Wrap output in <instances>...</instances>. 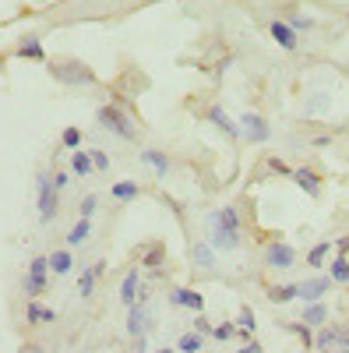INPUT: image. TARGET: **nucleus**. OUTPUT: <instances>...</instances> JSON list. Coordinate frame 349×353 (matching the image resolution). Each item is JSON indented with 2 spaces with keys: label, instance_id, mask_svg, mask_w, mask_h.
<instances>
[{
  "label": "nucleus",
  "instance_id": "obj_8",
  "mask_svg": "<svg viewBox=\"0 0 349 353\" xmlns=\"http://www.w3.org/2000/svg\"><path fill=\"white\" fill-rule=\"evenodd\" d=\"M307 198H321V191H325V181H321V173L317 170H310V166H297L293 170V176H289Z\"/></svg>",
  "mask_w": 349,
  "mask_h": 353
},
{
  "label": "nucleus",
  "instance_id": "obj_3",
  "mask_svg": "<svg viewBox=\"0 0 349 353\" xmlns=\"http://www.w3.org/2000/svg\"><path fill=\"white\" fill-rule=\"evenodd\" d=\"M50 74L61 81V85H71V88H81V85H96V71L89 64L74 61V57H56V61H46Z\"/></svg>",
  "mask_w": 349,
  "mask_h": 353
},
{
  "label": "nucleus",
  "instance_id": "obj_40",
  "mask_svg": "<svg viewBox=\"0 0 349 353\" xmlns=\"http://www.w3.org/2000/svg\"><path fill=\"white\" fill-rule=\"evenodd\" d=\"M335 353H349V325H339V339H335Z\"/></svg>",
  "mask_w": 349,
  "mask_h": 353
},
{
  "label": "nucleus",
  "instance_id": "obj_20",
  "mask_svg": "<svg viewBox=\"0 0 349 353\" xmlns=\"http://www.w3.org/2000/svg\"><path fill=\"white\" fill-rule=\"evenodd\" d=\"M25 321H28V325H50V321H56V311L46 307V304H39V301H28Z\"/></svg>",
  "mask_w": 349,
  "mask_h": 353
},
{
  "label": "nucleus",
  "instance_id": "obj_12",
  "mask_svg": "<svg viewBox=\"0 0 349 353\" xmlns=\"http://www.w3.org/2000/svg\"><path fill=\"white\" fill-rule=\"evenodd\" d=\"M149 325H152V318H149V304H134V307H127V321H124V332H127L131 339L145 336V332H149Z\"/></svg>",
  "mask_w": 349,
  "mask_h": 353
},
{
  "label": "nucleus",
  "instance_id": "obj_18",
  "mask_svg": "<svg viewBox=\"0 0 349 353\" xmlns=\"http://www.w3.org/2000/svg\"><path fill=\"white\" fill-rule=\"evenodd\" d=\"M103 272H106V261L89 265V269L81 272V279H78V297H92V290H96V283H99Z\"/></svg>",
  "mask_w": 349,
  "mask_h": 353
},
{
  "label": "nucleus",
  "instance_id": "obj_37",
  "mask_svg": "<svg viewBox=\"0 0 349 353\" xmlns=\"http://www.w3.org/2000/svg\"><path fill=\"white\" fill-rule=\"evenodd\" d=\"M265 170H272V173H279V176H293V166H286L279 156H268V159H265Z\"/></svg>",
  "mask_w": 349,
  "mask_h": 353
},
{
  "label": "nucleus",
  "instance_id": "obj_35",
  "mask_svg": "<svg viewBox=\"0 0 349 353\" xmlns=\"http://www.w3.org/2000/svg\"><path fill=\"white\" fill-rule=\"evenodd\" d=\"M233 336H237V321H222V325L212 329V339H219V343H229Z\"/></svg>",
  "mask_w": 349,
  "mask_h": 353
},
{
  "label": "nucleus",
  "instance_id": "obj_42",
  "mask_svg": "<svg viewBox=\"0 0 349 353\" xmlns=\"http://www.w3.org/2000/svg\"><path fill=\"white\" fill-rule=\"evenodd\" d=\"M237 353H265V346H261V343H254V339H247L244 346H237Z\"/></svg>",
  "mask_w": 349,
  "mask_h": 353
},
{
  "label": "nucleus",
  "instance_id": "obj_11",
  "mask_svg": "<svg viewBox=\"0 0 349 353\" xmlns=\"http://www.w3.org/2000/svg\"><path fill=\"white\" fill-rule=\"evenodd\" d=\"M205 121L215 124V128H219L222 134H229V138H244V134H240V121H233V117H229L222 106H215V103L205 106Z\"/></svg>",
  "mask_w": 349,
  "mask_h": 353
},
{
  "label": "nucleus",
  "instance_id": "obj_21",
  "mask_svg": "<svg viewBox=\"0 0 349 353\" xmlns=\"http://www.w3.org/2000/svg\"><path fill=\"white\" fill-rule=\"evenodd\" d=\"M141 163L149 166L156 176H166L169 173V156L162 149H141Z\"/></svg>",
  "mask_w": 349,
  "mask_h": 353
},
{
  "label": "nucleus",
  "instance_id": "obj_15",
  "mask_svg": "<svg viewBox=\"0 0 349 353\" xmlns=\"http://www.w3.org/2000/svg\"><path fill=\"white\" fill-rule=\"evenodd\" d=\"M215 254H219V251H215L209 241H198V244L191 248V261H194V269H201V272H215V265H219V261H215Z\"/></svg>",
  "mask_w": 349,
  "mask_h": 353
},
{
  "label": "nucleus",
  "instance_id": "obj_29",
  "mask_svg": "<svg viewBox=\"0 0 349 353\" xmlns=\"http://www.w3.org/2000/svg\"><path fill=\"white\" fill-rule=\"evenodd\" d=\"M332 248H335L332 241L314 244V248L307 251V265H310V269H321V265H328V251H332Z\"/></svg>",
  "mask_w": 349,
  "mask_h": 353
},
{
  "label": "nucleus",
  "instance_id": "obj_1",
  "mask_svg": "<svg viewBox=\"0 0 349 353\" xmlns=\"http://www.w3.org/2000/svg\"><path fill=\"white\" fill-rule=\"evenodd\" d=\"M205 241L215 251H237L244 244V219L237 205H219V209L205 212Z\"/></svg>",
  "mask_w": 349,
  "mask_h": 353
},
{
  "label": "nucleus",
  "instance_id": "obj_30",
  "mask_svg": "<svg viewBox=\"0 0 349 353\" xmlns=\"http://www.w3.org/2000/svg\"><path fill=\"white\" fill-rule=\"evenodd\" d=\"M177 346H180V353H201V350H205V336H201V332H184L177 339Z\"/></svg>",
  "mask_w": 349,
  "mask_h": 353
},
{
  "label": "nucleus",
  "instance_id": "obj_38",
  "mask_svg": "<svg viewBox=\"0 0 349 353\" xmlns=\"http://www.w3.org/2000/svg\"><path fill=\"white\" fill-rule=\"evenodd\" d=\"M89 156H92V166H96L99 173H106V170H109V156H106L103 149H89Z\"/></svg>",
  "mask_w": 349,
  "mask_h": 353
},
{
  "label": "nucleus",
  "instance_id": "obj_23",
  "mask_svg": "<svg viewBox=\"0 0 349 353\" xmlns=\"http://www.w3.org/2000/svg\"><path fill=\"white\" fill-rule=\"evenodd\" d=\"M335 339H339V325H321V329L314 332V350L335 353Z\"/></svg>",
  "mask_w": 349,
  "mask_h": 353
},
{
  "label": "nucleus",
  "instance_id": "obj_22",
  "mask_svg": "<svg viewBox=\"0 0 349 353\" xmlns=\"http://www.w3.org/2000/svg\"><path fill=\"white\" fill-rule=\"evenodd\" d=\"M162 261H166V248L156 241V244H145L141 248V265H145V269H162Z\"/></svg>",
  "mask_w": 349,
  "mask_h": 353
},
{
  "label": "nucleus",
  "instance_id": "obj_43",
  "mask_svg": "<svg viewBox=\"0 0 349 353\" xmlns=\"http://www.w3.org/2000/svg\"><path fill=\"white\" fill-rule=\"evenodd\" d=\"M131 343H134V346H131L134 353H149V336H138V339H131Z\"/></svg>",
  "mask_w": 349,
  "mask_h": 353
},
{
  "label": "nucleus",
  "instance_id": "obj_4",
  "mask_svg": "<svg viewBox=\"0 0 349 353\" xmlns=\"http://www.w3.org/2000/svg\"><path fill=\"white\" fill-rule=\"evenodd\" d=\"M56 209H61V191L53 188V173H39L36 176V212H39V223H53Z\"/></svg>",
  "mask_w": 349,
  "mask_h": 353
},
{
  "label": "nucleus",
  "instance_id": "obj_41",
  "mask_svg": "<svg viewBox=\"0 0 349 353\" xmlns=\"http://www.w3.org/2000/svg\"><path fill=\"white\" fill-rule=\"evenodd\" d=\"M67 181H71V176H67V170H53V188L61 191V194L67 191Z\"/></svg>",
  "mask_w": 349,
  "mask_h": 353
},
{
  "label": "nucleus",
  "instance_id": "obj_33",
  "mask_svg": "<svg viewBox=\"0 0 349 353\" xmlns=\"http://www.w3.org/2000/svg\"><path fill=\"white\" fill-rule=\"evenodd\" d=\"M237 329H240V332H247V336L257 329V318H254V311H251L247 304H244V307H240V314H237Z\"/></svg>",
  "mask_w": 349,
  "mask_h": 353
},
{
  "label": "nucleus",
  "instance_id": "obj_32",
  "mask_svg": "<svg viewBox=\"0 0 349 353\" xmlns=\"http://www.w3.org/2000/svg\"><path fill=\"white\" fill-rule=\"evenodd\" d=\"M138 194H141V188H138L134 181H116V184H113V198H116V201H134Z\"/></svg>",
  "mask_w": 349,
  "mask_h": 353
},
{
  "label": "nucleus",
  "instance_id": "obj_27",
  "mask_svg": "<svg viewBox=\"0 0 349 353\" xmlns=\"http://www.w3.org/2000/svg\"><path fill=\"white\" fill-rule=\"evenodd\" d=\"M89 233H92V219H78L71 230H67V248H78L89 241Z\"/></svg>",
  "mask_w": 349,
  "mask_h": 353
},
{
  "label": "nucleus",
  "instance_id": "obj_17",
  "mask_svg": "<svg viewBox=\"0 0 349 353\" xmlns=\"http://www.w3.org/2000/svg\"><path fill=\"white\" fill-rule=\"evenodd\" d=\"M300 321L307 329H321V325H328V307H325V301H314V304H307L304 307V314H300Z\"/></svg>",
  "mask_w": 349,
  "mask_h": 353
},
{
  "label": "nucleus",
  "instance_id": "obj_5",
  "mask_svg": "<svg viewBox=\"0 0 349 353\" xmlns=\"http://www.w3.org/2000/svg\"><path fill=\"white\" fill-rule=\"evenodd\" d=\"M46 290H50V254H36L25 272V293L28 301H39Z\"/></svg>",
  "mask_w": 349,
  "mask_h": 353
},
{
  "label": "nucleus",
  "instance_id": "obj_39",
  "mask_svg": "<svg viewBox=\"0 0 349 353\" xmlns=\"http://www.w3.org/2000/svg\"><path fill=\"white\" fill-rule=\"evenodd\" d=\"M212 329H215V325H212V321L205 318V311H201V314L194 318V332H201V336H205V339H209V336H212Z\"/></svg>",
  "mask_w": 349,
  "mask_h": 353
},
{
  "label": "nucleus",
  "instance_id": "obj_45",
  "mask_svg": "<svg viewBox=\"0 0 349 353\" xmlns=\"http://www.w3.org/2000/svg\"><path fill=\"white\" fill-rule=\"evenodd\" d=\"M310 145H314V149H328L332 138H328V134H321V138H310Z\"/></svg>",
  "mask_w": 349,
  "mask_h": 353
},
{
  "label": "nucleus",
  "instance_id": "obj_24",
  "mask_svg": "<svg viewBox=\"0 0 349 353\" xmlns=\"http://www.w3.org/2000/svg\"><path fill=\"white\" fill-rule=\"evenodd\" d=\"M328 276H332L335 286H349V254L339 251V258L328 261Z\"/></svg>",
  "mask_w": 349,
  "mask_h": 353
},
{
  "label": "nucleus",
  "instance_id": "obj_19",
  "mask_svg": "<svg viewBox=\"0 0 349 353\" xmlns=\"http://www.w3.org/2000/svg\"><path fill=\"white\" fill-rule=\"evenodd\" d=\"M138 293H141V276H138V269H131L124 276V283H120V304L124 307H134L138 304Z\"/></svg>",
  "mask_w": 349,
  "mask_h": 353
},
{
  "label": "nucleus",
  "instance_id": "obj_9",
  "mask_svg": "<svg viewBox=\"0 0 349 353\" xmlns=\"http://www.w3.org/2000/svg\"><path fill=\"white\" fill-rule=\"evenodd\" d=\"M169 304H173V307H187V311H194V314L205 311V297H201L198 290H191V286H173V290H169Z\"/></svg>",
  "mask_w": 349,
  "mask_h": 353
},
{
  "label": "nucleus",
  "instance_id": "obj_44",
  "mask_svg": "<svg viewBox=\"0 0 349 353\" xmlns=\"http://www.w3.org/2000/svg\"><path fill=\"white\" fill-rule=\"evenodd\" d=\"M18 353H46V350H43L39 343H32V339H28V343H21V346H18Z\"/></svg>",
  "mask_w": 349,
  "mask_h": 353
},
{
  "label": "nucleus",
  "instance_id": "obj_13",
  "mask_svg": "<svg viewBox=\"0 0 349 353\" xmlns=\"http://www.w3.org/2000/svg\"><path fill=\"white\" fill-rule=\"evenodd\" d=\"M268 36H272L282 50H289V53L300 50V32H293V28H289L282 18H272V21H268Z\"/></svg>",
  "mask_w": 349,
  "mask_h": 353
},
{
  "label": "nucleus",
  "instance_id": "obj_16",
  "mask_svg": "<svg viewBox=\"0 0 349 353\" xmlns=\"http://www.w3.org/2000/svg\"><path fill=\"white\" fill-rule=\"evenodd\" d=\"M265 297L272 304H293L300 301V283H275V286H265Z\"/></svg>",
  "mask_w": 349,
  "mask_h": 353
},
{
  "label": "nucleus",
  "instance_id": "obj_2",
  "mask_svg": "<svg viewBox=\"0 0 349 353\" xmlns=\"http://www.w3.org/2000/svg\"><path fill=\"white\" fill-rule=\"evenodd\" d=\"M96 124L116 138H124V141H138V124L131 121V113L120 106V103H106L96 110Z\"/></svg>",
  "mask_w": 349,
  "mask_h": 353
},
{
  "label": "nucleus",
  "instance_id": "obj_7",
  "mask_svg": "<svg viewBox=\"0 0 349 353\" xmlns=\"http://www.w3.org/2000/svg\"><path fill=\"white\" fill-rule=\"evenodd\" d=\"M240 134H244V141H251V145H265L268 138H272V128H268V121L261 113H244L240 117Z\"/></svg>",
  "mask_w": 349,
  "mask_h": 353
},
{
  "label": "nucleus",
  "instance_id": "obj_34",
  "mask_svg": "<svg viewBox=\"0 0 349 353\" xmlns=\"http://www.w3.org/2000/svg\"><path fill=\"white\" fill-rule=\"evenodd\" d=\"M96 209H99V194H85L81 205H78V216H81V219H92Z\"/></svg>",
  "mask_w": 349,
  "mask_h": 353
},
{
  "label": "nucleus",
  "instance_id": "obj_47",
  "mask_svg": "<svg viewBox=\"0 0 349 353\" xmlns=\"http://www.w3.org/2000/svg\"><path fill=\"white\" fill-rule=\"evenodd\" d=\"M156 353H177V350H173V346H162V350H156Z\"/></svg>",
  "mask_w": 349,
  "mask_h": 353
},
{
  "label": "nucleus",
  "instance_id": "obj_25",
  "mask_svg": "<svg viewBox=\"0 0 349 353\" xmlns=\"http://www.w3.org/2000/svg\"><path fill=\"white\" fill-rule=\"evenodd\" d=\"M71 269H74L71 248H61V251H53V254H50V272H53V276H67Z\"/></svg>",
  "mask_w": 349,
  "mask_h": 353
},
{
  "label": "nucleus",
  "instance_id": "obj_28",
  "mask_svg": "<svg viewBox=\"0 0 349 353\" xmlns=\"http://www.w3.org/2000/svg\"><path fill=\"white\" fill-rule=\"evenodd\" d=\"M289 28H293V32H310L314 28V18H307V14H300L297 8H286V18H282Z\"/></svg>",
  "mask_w": 349,
  "mask_h": 353
},
{
  "label": "nucleus",
  "instance_id": "obj_31",
  "mask_svg": "<svg viewBox=\"0 0 349 353\" xmlns=\"http://www.w3.org/2000/svg\"><path fill=\"white\" fill-rule=\"evenodd\" d=\"M282 329H286V332H293V336H297V339H300L307 350H314V329H307L304 321H286Z\"/></svg>",
  "mask_w": 349,
  "mask_h": 353
},
{
  "label": "nucleus",
  "instance_id": "obj_6",
  "mask_svg": "<svg viewBox=\"0 0 349 353\" xmlns=\"http://www.w3.org/2000/svg\"><path fill=\"white\" fill-rule=\"evenodd\" d=\"M300 261L297 248L286 244V241H268L265 244V269H293Z\"/></svg>",
  "mask_w": 349,
  "mask_h": 353
},
{
  "label": "nucleus",
  "instance_id": "obj_14",
  "mask_svg": "<svg viewBox=\"0 0 349 353\" xmlns=\"http://www.w3.org/2000/svg\"><path fill=\"white\" fill-rule=\"evenodd\" d=\"M14 57H21V61H36V64H46L50 61L43 43H39V36H21L18 46H14Z\"/></svg>",
  "mask_w": 349,
  "mask_h": 353
},
{
  "label": "nucleus",
  "instance_id": "obj_46",
  "mask_svg": "<svg viewBox=\"0 0 349 353\" xmlns=\"http://www.w3.org/2000/svg\"><path fill=\"white\" fill-rule=\"evenodd\" d=\"M335 248H339L342 254H349V237H339V241H335Z\"/></svg>",
  "mask_w": 349,
  "mask_h": 353
},
{
  "label": "nucleus",
  "instance_id": "obj_36",
  "mask_svg": "<svg viewBox=\"0 0 349 353\" xmlns=\"http://www.w3.org/2000/svg\"><path fill=\"white\" fill-rule=\"evenodd\" d=\"M61 145H64V149H81V131L78 128H64V134H61Z\"/></svg>",
  "mask_w": 349,
  "mask_h": 353
},
{
  "label": "nucleus",
  "instance_id": "obj_26",
  "mask_svg": "<svg viewBox=\"0 0 349 353\" xmlns=\"http://www.w3.org/2000/svg\"><path fill=\"white\" fill-rule=\"evenodd\" d=\"M71 173H74V176H92V173H96L92 156L85 152V149H74V152H71Z\"/></svg>",
  "mask_w": 349,
  "mask_h": 353
},
{
  "label": "nucleus",
  "instance_id": "obj_10",
  "mask_svg": "<svg viewBox=\"0 0 349 353\" xmlns=\"http://www.w3.org/2000/svg\"><path fill=\"white\" fill-rule=\"evenodd\" d=\"M335 283H332V276L325 272V276H310V279H304L300 283V301L304 304H314V301H325V293L332 290Z\"/></svg>",
  "mask_w": 349,
  "mask_h": 353
}]
</instances>
